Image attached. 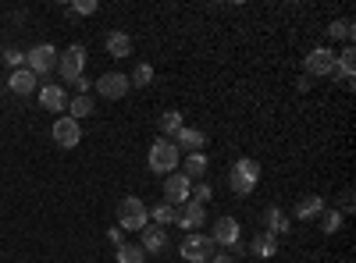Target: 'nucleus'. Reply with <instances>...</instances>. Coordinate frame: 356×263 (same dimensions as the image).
Masks as SVG:
<instances>
[{
    "label": "nucleus",
    "mask_w": 356,
    "mask_h": 263,
    "mask_svg": "<svg viewBox=\"0 0 356 263\" xmlns=\"http://www.w3.org/2000/svg\"><path fill=\"white\" fill-rule=\"evenodd\" d=\"M257 182H260V164H257V160L243 157V160L232 164V171H228V189H232L235 196H250V192L257 189Z\"/></svg>",
    "instance_id": "obj_1"
},
{
    "label": "nucleus",
    "mask_w": 356,
    "mask_h": 263,
    "mask_svg": "<svg viewBox=\"0 0 356 263\" xmlns=\"http://www.w3.org/2000/svg\"><path fill=\"white\" fill-rule=\"evenodd\" d=\"M146 224H150V214H146L143 199L125 196L122 203H118V228L122 231H143Z\"/></svg>",
    "instance_id": "obj_2"
},
{
    "label": "nucleus",
    "mask_w": 356,
    "mask_h": 263,
    "mask_svg": "<svg viewBox=\"0 0 356 263\" xmlns=\"http://www.w3.org/2000/svg\"><path fill=\"white\" fill-rule=\"evenodd\" d=\"M182 260L186 263H211V256L218 253V246L211 242V235H200V231H193V235L182 239Z\"/></svg>",
    "instance_id": "obj_3"
},
{
    "label": "nucleus",
    "mask_w": 356,
    "mask_h": 263,
    "mask_svg": "<svg viewBox=\"0 0 356 263\" xmlns=\"http://www.w3.org/2000/svg\"><path fill=\"white\" fill-rule=\"evenodd\" d=\"M57 71H61V78L65 82H79L82 78V71H86V46H68L65 53H57Z\"/></svg>",
    "instance_id": "obj_4"
},
{
    "label": "nucleus",
    "mask_w": 356,
    "mask_h": 263,
    "mask_svg": "<svg viewBox=\"0 0 356 263\" xmlns=\"http://www.w3.org/2000/svg\"><path fill=\"white\" fill-rule=\"evenodd\" d=\"M146 160H150V171H157V174H171V171L178 167V146L161 139V142L150 146V157H146Z\"/></svg>",
    "instance_id": "obj_5"
},
{
    "label": "nucleus",
    "mask_w": 356,
    "mask_h": 263,
    "mask_svg": "<svg viewBox=\"0 0 356 263\" xmlns=\"http://www.w3.org/2000/svg\"><path fill=\"white\" fill-rule=\"evenodd\" d=\"M25 68L33 71L36 78H40V75H47L50 68H57V50H54L50 43H40V46H33V50L25 53Z\"/></svg>",
    "instance_id": "obj_6"
},
{
    "label": "nucleus",
    "mask_w": 356,
    "mask_h": 263,
    "mask_svg": "<svg viewBox=\"0 0 356 263\" xmlns=\"http://www.w3.org/2000/svg\"><path fill=\"white\" fill-rule=\"evenodd\" d=\"M189 192H193V182L186 178L182 171H171L168 178H164V199L171 203V207H186Z\"/></svg>",
    "instance_id": "obj_7"
},
{
    "label": "nucleus",
    "mask_w": 356,
    "mask_h": 263,
    "mask_svg": "<svg viewBox=\"0 0 356 263\" xmlns=\"http://www.w3.org/2000/svg\"><path fill=\"white\" fill-rule=\"evenodd\" d=\"M50 132H54V142L61 146V150H75V146L82 142V125L75 118H68V114H65V118H57Z\"/></svg>",
    "instance_id": "obj_8"
},
{
    "label": "nucleus",
    "mask_w": 356,
    "mask_h": 263,
    "mask_svg": "<svg viewBox=\"0 0 356 263\" xmlns=\"http://www.w3.org/2000/svg\"><path fill=\"white\" fill-rule=\"evenodd\" d=\"M97 93L104 96V100H122L132 85H129V75H122V71H107V75H100L97 82Z\"/></svg>",
    "instance_id": "obj_9"
},
{
    "label": "nucleus",
    "mask_w": 356,
    "mask_h": 263,
    "mask_svg": "<svg viewBox=\"0 0 356 263\" xmlns=\"http://www.w3.org/2000/svg\"><path fill=\"white\" fill-rule=\"evenodd\" d=\"M307 75H310V78L335 75V50H328V46L310 50V53H307Z\"/></svg>",
    "instance_id": "obj_10"
},
{
    "label": "nucleus",
    "mask_w": 356,
    "mask_h": 263,
    "mask_svg": "<svg viewBox=\"0 0 356 263\" xmlns=\"http://www.w3.org/2000/svg\"><path fill=\"white\" fill-rule=\"evenodd\" d=\"M211 242L221 246V249H235V246H239V221H235V217H218Z\"/></svg>",
    "instance_id": "obj_11"
},
{
    "label": "nucleus",
    "mask_w": 356,
    "mask_h": 263,
    "mask_svg": "<svg viewBox=\"0 0 356 263\" xmlns=\"http://www.w3.org/2000/svg\"><path fill=\"white\" fill-rule=\"evenodd\" d=\"M203 221H207V210L200 207V203H186V207L178 210V217H175V224H178V228H186L189 235H193L196 228H203Z\"/></svg>",
    "instance_id": "obj_12"
},
{
    "label": "nucleus",
    "mask_w": 356,
    "mask_h": 263,
    "mask_svg": "<svg viewBox=\"0 0 356 263\" xmlns=\"http://www.w3.org/2000/svg\"><path fill=\"white\" fill-rule=\"evenodd\" d=\"M139 246H143V253H161L168 246V231L157 228V224H146L139 231Z\"/></svg>",
    "instance_id": "obj_13"
},
{
    "label": "nucleus",
    "mask_w": 356,
    "mask_h": 263,
    "mask_svg": "<svg viewBox=\"0 0 356 263\" xmlns=\"http://www.w3.org/2000/svg\"><path fill=\"white\" fill-rule=\"evenodd\" d=\"M8 90L18 93V96H29V93H36V90H40V82H36V75L29 71V68H18V71L8 78Z\"/></svg>",
    "instance_id": "obj_14"
},
{
    "label": "nucleus",
    "mask_w": 356,
    "mask_h": 263,
    "mask_svg": "<svg viewBox=\"0 0 356 263\" xmlns=\"http://www.w3.org/2000/svg\"><path fill=\"white\" fill-rule=\"evenodd\" d=\"M40 103L47 110H65L68 107V93H65V85H40Z\"/></svg>",
    "instance_id": "obj_15"
},
{
    "label": "nucleus",
    "mask_w": 356,
    "mask_h": 263,
    "mask_svg": "<svg viewBox=\"0 0 356 263\" xmlns=\"http://www.w3.org/2000/svg\"><path fill=\"white\" fill-rule=\"evenodd\" d=\"M175 139H178V142H175L178 150H189V153H203V146H207V135H203L200 128H186V125L178 128Z\"/></svg>",
    "instance_id": "obj_16"
},
{
    "label": "nucleus",
    "mask_w": 356,
    "mask_h": 263,
    "mask_svg": "<svg viewBox=\"0 0 356 263\" xmlns=\"http://www.w3.org/2000/svg\"><path fill=\"white\" fill-rule=\"evenodd\" d=\"M335 71H339V78H342L346 90H353V71H356V50H353V46H346V50L335 57Z\"/></svg>",
    "instance_id": "obj_17"
},
{
    "label": "nucleus",
    "mask_w": 356,
    "mask_h": 263,
    "mask_svg": "<svg viewBox=\"0 0 356 263\" xmlns=\"http://www.w3.org/2000/svg\"><path fill=\"white\" fill-rule=\"evenodd\" d=\"M250 253L260 256V260H271V256H278V239L267 235V231H260V235L250 239Z\"/></svg>",
    "instance_id": "obj_18"
},
{
    "label": "nucleus",
    "mask_w": 356,
    "mask_h": 263,
    "mask_svg": "<svg viewBox=\"0 0 356 263\" xmlns=\"http://www.w3.org/2000/svg\"><path fill=\"white\" fill-rule=\"evenodd\" d=\"M104 46H107L111 57H129V53H132V36H129V33H118V28H114V33L104 36Z\"/></svg>",
    "instance_id": "obj_19"
},
{
    "label": "nucleus",
    "mask_w": 356,
    "mask_h": 263,
    "mask_svg": "<svg viewBox=\"0 0 356 263\" xmlns=\"http://www.w3.org/2000/svg\"><path fill=\"white\" fill-rule=\"evenodd\" d=\"M146 214H150V221H154L157 228H168V224H175V217H178V207H171L168 199H161L157 207H154V210H146Z\"/></svg>",
    "instance_id": "obj_20"
},
{
    "label": "nucleus",
    "mask_w": 356,
    "mask_h": 263,
    "mask_svg": "<svg viewBox=\"0 0 356 263\" xmlns=\"http://www.w3.org/2000/svg\"><path fill=\"white\" fill-rule=\"evenodd\" d=\"M321 210H324V199H321V196H307V199L296 203V217H300V221L321 217Z\"/></svg>",
    "instance_id": "obj_21"
},
{
    "label": "nucleus",
    "mask_w": 356,
    "mask_h": 263,
    "mask_svg": "<svg viewBox=\"0 0 356 263\" xmlns=\"http://www.w3.org/2000/svg\"><path fill=\"white\" fill-rule=\"evenodd\" d=\"M264 221H267V235H275V239L289 231V217H285L278 207H271V210H267V214H264Z\"/></svg>",
    "instance_id": "obj_22"
},
{
    "label": "nucleus",
    "mask_w": 356,
    "mask_h": 263,
    "mask_svg": "<svg viewBox=\"0 0 356 263\" xmlns=\"http://www.w3.org/2000/svg\"><path fill=\"white\" fill-rule=\"evenodd\" d=\"M68 118H75V121H82L86 114H93V96L89 93H75V100H68Z\"/></svg>",
    "instance_id": "obj_23"
},
{
    "label": "nucleus",
    "mask_w": 356,
    "mask_h": 263,
    "mask_svg": "<svg viewBox=\"0 0 356 263\" xmlns=\"http://www.w3.org/2000/svg\"><path fill=\"white\" fill-rule=\"evenodd\" d=\"M182 174H186L189 182L203 178V174H207V157H203V153H189V157H186V171H182Z\"/></svg>",
    "instance_id": "obj_24"
},
{
    "label": "nucleus",
    "mask_w": 356,
    "mask_h": 263,
    "mask_svg": "<svg viewBox=\"0 0 356 263\" xmlns=\"http://www.w3.org/2000/svg\"><path fill=\"white\" fill-rule=\"evenodd\" d=\"M118 263H146V253L139 242H125V246H118Z\"/></svg>",
    "instance_id": "obj_25"
},
{
    "label": "nucleus",
    "mask_w": 356,
    "mask_h": 263,
    "mask_svg": "<svg viewBox=\"0 0 356 263\" xmlns=\"http://www.w3.org/2000/svg\"><path fill=\"white\" fill-rule=\"evenodd\" d=\"M157 125H161L164 135H178V128H182L186 121H182V114H178V110H164L161 118H157Z\"/></svg>",
    "instance_id": "obj_26"
},
{
    "label": "nucleus",
    "mask_w": 356,
    "mask_h": 263,
    "mask_svg": "<svg viewBox=\"0 0 356 263\" xmlns=\"http://www.w3.org/2000/svg\"><path fill=\"white\" fill-rule=\"evenodd\" d=\"M328 36H332V40H346V43H353V36H356V33H353V22H349V18L332 22V25H328Z\"/></svg>",
    "instance_id": "obj_27"
},
{
    "label": "nucleus",
    "mask_w": 356,
    "mask_h": 263,
    "mask_svg": "<svg viewBox=\"0 0 356 263\" xmlns=\"http://www.w3.org/2000/svg\"><path fill=\"white\" fill-rule=\"evenodd\" d=\"M154 82V68L150 65H136V71L129 75V85H136V90H143V85Z\"/></svg>",
    "instance_id": "obj_28"
},
{
    "label": "nucleus",
    "mask_w": 356,
    "mask_h": 263,
    "mask_svg": "<svg viewBox=\"0 0 356 263\" xmlns=\"http://www.w3.org/2000/svg\"><path fill=\"white\" fill-rule=\"evenodd\" d=\"M339 228H342V214H339V210H321V231L335 235Z\"/></svg>",
    "instance_id": "obj_29"
},
{
    "label": "nucleus",
    "mask_w": 356,
    "mask_h": 263,
    "mask_svg": "<svg viewBox=\"0 0 356 263\" xmlns=\"http://www.w3.org/2000/svg\"><path fill=\"white\" fill-rule=\"evenodd\" d=\"M4 61H8V65H11V68H15V71H18V68H25V53H22V50H15V46H11V50H8V53H4Z\"/></svg>",
    "instance_id": "obj_30"
},
{
    "label": "nucleus",
    "mask_w": 356,
    "mask_h": 263,
    "mask_svg": "<svg viewBox=\"0 0 356 263\" xmlns=\"http://www.w3.org/2000/svg\"><path fill=\"white\" fill-rule=\"evenodd\" d=\"M207 199H211V185H196V189L189 192V203H200V207H203Z\"/></svg>",
    "instance_id": "obj_31"
},
{
    "label": "nucleus",
    "mask_w": 356,
    "mask_h": 263,
    "mask_svg": "<svg viewBox=\"0 0 356 263\" xmlns=\"http://www.w3.org/2000/svg\"><path fill=\"white\" fill-rule=\"evenodd\" d=\"M72 11H75V15H93V11H97V0H75Z\"/></svg>",
    "instance_id": "obj_32"
},
{
    "label": "nucleus",
    "mask_w": 356,
    "mask_h": 263,
    "mask_svg": "<svg viewBox=\"0 0 356 263\" xmlns=\"http://www.w3.org/2000/svg\"><path fill=\"white\" fill-rule=\"evenodd\" d=\"M107 239H111L114 246H125V231H122V228H111V231H107Z\"/></svg>",
    "instance_id": "obj_33"
},
{
    "label": "nucleus",
    "mask_w": 356,
    "mask_h": 263,
    "mask_svg": "<svg viewBox=\"0 0 356 263\" xmlns=\"http://www.w3.org/2000/svg\"><path fill=\"white\" fill-rule=\"evenodd\" d=\"M211 263H235V253H214Z\"/></svg>",
    "instance_id": "obj_34"
},
{
    "label": "nucleus",
    "mask_w": 356,
    "mask_h": 263,
    "mask_svg": "<svg viewBox=\"0 0 356 263\" xmlns=\"http://www.w3.org/2000/svg\"><path fill=\"white\" fill-rule=\"evenodd\" d=\"M353 210V192H342V214Z\"/></svg>",
    "instance_id": "obj_35"
},
{
    "label": "nucleus",
    "mask_w": 356,
    "mask_h": 263,
    "mask_svg": "<svg viewBox=\"0 0 356 263\" xmlns=\"http://www.w3.org/2000/svg\"><path fill=\"white\" fill-rule=\"evenodd\" d=\"M75 85H79V93H89V90H93V82H89V78H86V75H82V78H79V82H75Z\"/></svg>",
    "instance_id": "obj_36"
}]
</instances>
